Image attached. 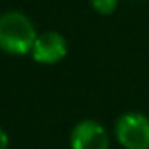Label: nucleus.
<instances>
[{"label":"nucleus","instance_id":"6","mask_svg":"<svg viewBox=\"0 0 149 149\" xmlns=\"http://www.w3.org/2000/svg\"><path fill=\"white\" fill-rule=\"evenodd\" d=\"M0 149H9V135L0 128Z\"/></svg>","mask_w":149,"mask_h":149},{"label":"nucleus","instance_id":"2","mask_svg":"<svg viewBox=\"0 0 149 149\" xmlns=\"http://www.w3.org/2000/svg\"><path fill=\"white\" fill-rule=\"evenodd\" d=\"M114 135L123 149H149V118L139 111L123 112L116 119Z\"/></svg>","mask_w":149,"mask_h":149},{"label":"nucleus","instance_id":"3","mask_svg":"<svg viewBox=\"0 0 149 149\" xmlns=\"http://www.w3.org/2000/svg\"><path fill=\"white\" fill-rule=\"evenodd\" d=\"M111 139L104 125L83 119L70 132V149H109Z\"/></svg>","mask_w":149,"mask_h":149},{"label":"nucleus","instance_id":"5","mask_svg":"<svg viewBox=\"0 0 149 149\" xmlns=\"http://www.w3.org/2000/svg\"><path fill=\"white\" fill-rule=\"evenodd\" d=\"M90 6L100 16H111L118 9L119 0H90Z\"/></svg>","mask_w":149,"mask_h":149},{"label":"nucleus","instance_id":"4","mask_svg":"<svg viewBox=\"0 0 149 149\" xmlns=\"http://www.w3.org/2000/svg\"><path fill=\"white\" fill-rule=\"evenodd\" d=\"M30 54L37 63L42 65L60 63L67 56V40L58 32H44L37 37Z\"/></svg>","mask_w":149,"mask_h":149},{"label":"nucleus","instance_id":"1","mask_svg":"<svg viewBox=\"0 0 149 149\" xmlns=\"http://www.w3.org/2000/svg\"><path fill=\"white\" fill-rule=\"evenodd\" d=\"M32 19L19 11H7L0 16V49L7 54L23 56L32 53L37 40Z\"/></svg>","mask_w":149,"mask_h":149}]
</instances>
